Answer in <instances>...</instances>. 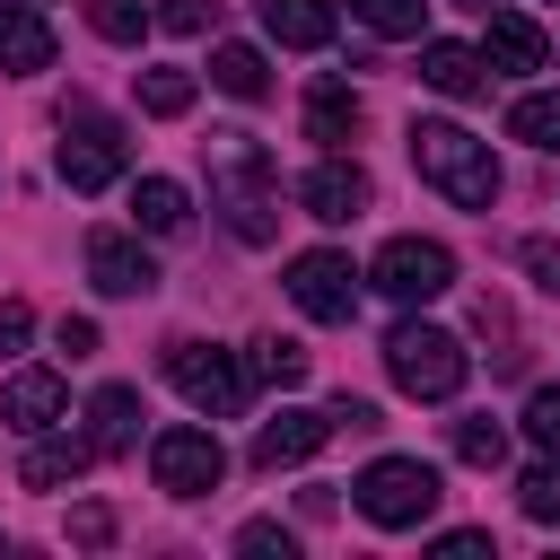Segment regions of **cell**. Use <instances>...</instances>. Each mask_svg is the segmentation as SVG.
<instances>
[{
    "label": "cell",
    "mask_w": 560,
    "mask_h": 560,
    "mask_svg": "<svg viewBox=\"0 0 560 560\" xmlns=\"http://www.w3.org/2000/svg\"><path fill=\"white\" fill-rule=\"evenodd\" d=\"M201 166H210V210L228 219L236 245H271L280 236V166L254 131H210L201 140Z\"/></svg>",
    "instance_id": "1"
},
{
    "label": "cell",
    "mask_w": 560,
    "mask_h": 560,
    "mask_svg": "<svg viewBox=\"0 0 560 560\" xmlns=\"http://www.w3.org/2000/svg\"><path fill=\"white\" fill-rule=\"evenodd\" d=\"M411 166L429 192H446L455 210H490L499 201V158L490 140H472L464 122H411Z\"/></svg>",
    "instance_id": "2"
},
{
    "label": "cell",
    "mask_w": 560,
    "mask_h": 560,
    "mask_svg": "<svg viewBox=\"0 0 560 560\" xmlns=\"http://www.w3.org/2000/svg\"><path fill=\"white\" fill-rule=\"evenodd\" d=\"M350 499H359V516H368V525L411 534V525H429V516H438L446 481H438V464H420V455H376V464L350 481Z\"/></svg>",
    "instance_id": "3"
},
{
    "label": "cell",
    "mask_w": 560,
    "mask_h": 560,
    "mask_svg": "<svg viewBox=\"0 0 560 560\" xmlns=\"http://www.w3.org/2000/svg\"><path fill=\"white\" fill-rule=\"evenodd\" d=\"M385 376H394L411 402H446V394H464L472 350H464L455 332H438V324H394V332H385Z\"/></svg>",
    "instance_id": "4"
},
{
    "label": "cell",
    "mask_w": 560,
    "mask_h": 560,
    "mask_svg": "<svg viewBox=\"0 0 560 560\" xmlns=\"http://www.w3.org/2000/svg\"><path fill=\"white\" fill-rule=\"evenodd\" d=\"M52 166H61L70 192H105V184L131 166V131H122L105 105L70 96V105H61V158H52Z\"/></svg>",
    "instance_id": "5"
},
{
    "label": "cell",
    "mask_w": 560,
    "mask_h": 560,
    "mask_svg": "<svg viewBox=\"0 0 560 560\" xmlns=\"http://www.w3.org/2000/svg\"><path fill=\"white\" fill-rule=\"evenodd\" d=\"M245 359L236 350H219V341H166V385L192 402V411H210V420H236L245 411Z\"/></svg>",
    "instance_id": "6"
},
{
    "label": "cell",
    "mask_w": 560,
    "mask_h": 560,
    "mask_svg": "<svg viewBox=\"0 0 560 560\" xmlns=\"http://www.w3.org/2000/svg\"><path fill=\"white\" fill-rule=\"evenodd\" d=\"M368 280H376L394 306H429V298L455 289V254H446L438 236H385L376 262H368Z\"/></svg>",
    "instance_id": "7"
},
{
    "label": "cell",
    "mask_w": 560,
    "mask_h": 560,
    "mask_svg": "<svg viewBox=\"0 0 560 560\" xmlns=\"http://www.w3.org/2000/svg\"><path fill=\"white\" fill-rule=\"evenodd\" d=\"M149 472H158L166 499H201V490L228 481V446H219L210 429H158V438H149Z\"/></svg>",
    "instance_id": "8"
},
{
    "label": "cell",
    "mask_w": 560,
    "mask_h": 560,
    "mask_svg": "<svg viewBox=\"0 0 560 560\" xmlns=\"http://www.w3.org/2000/svg\"><path fill=\"white\" fill-rule=\"evenodd\" d=\"M289 298H298V315H315V324H350V315H359V271H350V254H332V245L298 254V262H289Z\"/></svg>",
    "instance_id": "9"
},
{
    "label": "cell",
    "mask_w": 560,
    "mask_h": 560,
    "mask_svg": "<svg viewBox=\"0 0 560 560\" xmlns=\"http://www.w3.org/2000/svg\"><path fill=\"white\" fill-rule=\"evenodd\" d=\"M298 201H306V219L341 228V219H359V210H368V166H359V158H341V149H324V158L298 175Z\"/></svg>",
    "instance_id": "10"
},
{
    "label": "cell",
    "mask_w": 560,
    "mask_h": 560,
    "mask_svg": "<svg viewBox=\"0 0 560 560\" xmlns=\"http://www.w3.org/2000/svg\"><path fill=\"white\" fill-rule=\"evenodd\" d=\"M88 280H96L105 298H149V289H158V262L140 254V236L96 228V236H88Z\"/></svg>",
    "instance_id": "11"
},
{
    "label": "cell",
    "mask_w": 560,
    "mask_h": 560,
    "mask_svg": "<svg viewBox=\"0 0 560 560\" xmlns=\"http://www.w3.org/2000/svg\"><path fill=\"white\" fill-rule=\"evenodd\" d=\"M332 429H341L332 411H280V420H262V429H254V472H289V464H306Z\"/></svg>",
    "instance_id": "12"
},
{
    "label": "cell",
    "mask_w": 560,
    "mask_h": 560,
    "mask_svg": "<svg viewBox=\"0 0 560 560\" xmlns=\"http://www.w3.org/2000/svg\"><path fill=\"white\" fill-rule=\"evenodd\" d=\"M52 70V26L35 0H0V79H35Z\"/></svg>",
    "instance_id": "13"
},
{
    "label": "cell",
    "mask_w": 560,
    "mask_h": 560,
    "mask_svg": "<svg viewBox=\"0 0 560 560\" xmlns=\"http://www.w3.org/2000/svg\"><path fill=\"white\" fill-rule=\"evenodd\" d=\"M61 411H70V394H61V376H52V368H18V376H9V402H0V420H9L18 438H44V429H61Z\"/></svg>",
    "instance_id": "14"
},
{
    "label": "cell",
    "mask_w": 560,
    "mask_h": 560,
    "mask_svg": "<svg viewBox=\"0 0 560 560\" xmlns=\"http://www.w3.org/2000/svg\"><path fill=\"white\" fill-rule=\"evenodd\" d=\"M262 35L289 44V52H324L341 35V9L332 0H262Z\"/></svg>",
    "instance_id": "15"
},
{
    "label": "cell",
    "mask_w": 560,
    "mask_h": 560,
    "mask_svg": "<svg viewBox=\"0 0 560 560\" xmlns=\"http://www.w3.org/2000/svg\"><path fill=\"white\" fill-rule=\"evenodd\" d=\"M420 88H438V96H481V88H490V70H481V52H472V44L429 35V44H420Z\"/></svg>",
    "instance_id": "16"
},
{
    "label": "cell",
    "mask_w": 560,
    "mask_h": 560,
    "mask_svg": "<svg viewBox=\"0 0 560 560\" xmlns=\"http://www.w3.org/2000/svg\"><path fill=\"white\" fill-rule=\"evenodd\" d=\"M88 446H96V455H131V446H140V394H131V385H105V394L88 402Z\"/></svg>",
    "instance_id": "17"
},
{
    "label": "cell",
    "mask_w": 560,
    "mask_h": 560,
    "mask_svg": "<svg viewBox=\"0 0 560 560\" xmlns=\"http://www.w3.org/2000/svg\"><path fill=\"white\" fill-rule=\"evenodd\" d=\"M88 464H96L88 438H52V429H44V438L26 446V464H18V481H26V490H61V481H79Z\"/></svg>",
    "instance_id": "18"
},
{
    "label": "cell",
    "mask_w": 560,
    "mask_h": 560,
    "mask_svg": "<svg viewBox=\"0 0 560 560\" xmlns=\"http://www.w3.org/2000/svg\"><path fill=\"white\" fill-rule=\"evenodd\" d=\"M306 140H324V149L359 140V96H350V79H315V88H306Z\"/></svg>",
    "instance_id": "19"
},
{
    "label": "cell",
    "mask_w": 560,
    "mask_h": 560,
    "mask_svg": "<svg viewBox=\"0 0 560 560\" xmlns=\"http://www.w3.org/2000/svg\"><path fill=\"white\" fill-rule=\"evenodd\" d=\"M131 219H140L149 236H184V228H192V192H184L175 175H140V184H131Z\"/></svg>",
    "instance_id": "20"
},
{
    "label": "cell",
    "mask_w": 560,
    "mask_h": 560,
    "mask_svg": "<svg viewBox=\"0 0 560 560\" xmlns=\"http://www.w3.org/2000/svg\"><path fill=\"white\" fill-rule=\"evenodd\" d=\"M210 88H228L236 105H262V96H271V61H262L254 44H219V52H210Z\"/></svg>",
    "instance_id": "21"
},
{
    "label": "cell",
    "mask_w": 560,
    "mask_h": 560,
    "mask_svg": "<svg viewBox=\"0 0 560 560\" xmlns=\"http://www.w3.org/2000/svg\"><path fill=\"white\" fill-rule=\"evenodd\" d=\"M542 52H551V44H542L534 18H490V52H481V61H499V70H542Z\"/></svg>",
    "instance_id": "22"
},
{
    "label": "cell",
    "mask_w": 560,
    "mask_h": 560,
    "mask_svg": "<svg viewBox=\"0 0 560 560\" xmlns=\"http://www.w3.org/2000/svg\"><path fill=\"white\" fill-rule=\"evenodd\" d=\"M508 140H525V149H560V96H551V88L516 96V105H508Z\"/></svg>",
    "instance_id": "23"
},
{
    "label": "cell",
    "mask_w": 560,
    "mask_h": 560,
    "mask_svg": "<svg viewBox=\"0 0 560 560\" xmlns=\"http://www.w3.org/2000/svg\"><path fill=\"white\" fill-rule=\"evenodd\" d=\"M140 114H158V122H175V114H192V70H175V61H158V70H140Z\"/></svg>",
    "instance_id": "24"
},
{
    "label": "cell",
    "mask_w": 560,
    "mask_h": 560,
    "mask_svg": "<svg viewBox=\"0 0 560 560\" xmlns=\"http://www.w3.org/2000/svg\"><path fill=\"white\" fill-rule=\"evenodd\" d=\"M254 376H262V385H280V394H298V385L315 376V359H306L298 341H280V332H262V341H254Z\"/></svg>",
    "instance_id": "25"
},
{
    "label": "cell",
    "mask_w": 560,
    "mask_h": 560,
    "mask_svg": "<svg viewBox=\"0 0 560 560\" xmlns=\"http://www.w3.org/2000/svg\"><path fill=\"white\" fill-rule=\"evenodd\" d=\"M350 18H359L368 35H394V44H411V35L429 26V0H350Z\"/></svg>",
    "instance_id": "26"
},
{
    "label": "cell",
    "mask_w": 560,
    "mask_h": 560,
    "mask_svg": "<svg viewBox=\"0 0 560 560\" xmlns=\"http://www.w3.org/2000/svg\"><path fill=\"white\" fill-rule=\"evenodd\" d=\"M446 446H455L464 464H481V472H490V464H508V429H499L490 411H472V420H455V429H446Z\"/></svg>",
    "instance_id": "27"
},
{
    "label": "cell",
    "mask_w": 560,
    "mask_h": 560,
    "mask_svg": "<svg viewBox=\"0 0 560 560\" xmlns=\"http://www.w3.org/2000/svg\"><path fill=\"white\" fill-rule=\"evenodd\" d=\"M88 26H96L105 44H140V35H149V9H140V0H88Z\"/></svg>",
    "instance_id": "28"
},
{
    "label": "cell",
    "mask_w": 560,
    "mask_h": 560,
    "mask_svg": "<svg viewBox=\"0 0 560 560\" xmlns=\"http://www.w3.org/2000/svg\"><path fill=\"white\" fill-rule=\"evenodd\" d=\"M516 508H525L534 525H560V455H551V464H534V472L516 481Z\"/></svg>",
    "instance_id": "29"
},
{
    "label": "cell",
    "mask_w": 560,
    "mask_h": 560,
    "mask_svg": "<svg viewBox=\"0 0 560 560\" xmlns=\"http://www.w3.org/2000/svg\"><path fill=\"white\" fill-rule=\"evenodd\" d=\"M525 438H534L542 455H560V385H542V394L525 402Z\"/></svg>",
    "instance_id": "30"
},
{
    "label": "cell",
    "mask_w": 560,
    "mask_h": 560,
    "mask_svg": "<svg viewBox=\"0 0 560 560\" xmlns=\"http://www.w3.org/2000/svg\"><path fill=\"white\" fill-rule=\"evenodd\" d=\"M236 551H262V560H289V551H298V534H289V525H271V516H254V525L236 534Z\"/></svg>",
    "instance_id": "31"
},
{
    "label": "cell",
    "mask_w": 560,
    "mask_h": 560,
    "mask_svg": "<svg viewBox=\"0 0 560 560\" xmlns=\"http://www.w3.org/2000/svg\"><path fill=\"white\" fill-rule=\"evenodd\" d=\"M210 18H219V0H166V9H158V26H166V35H201Z\"/></svg>",
    "instance_id": "32"
},
{
    "label": "cell",
    "mask_w": 560,
    "mask_h": 560,
    "mask_svg": "<svg viewBox=\"0 0 560 560\" xmlns=\"http://www.w3.org/2000/svg\"><path fill=\"white\" fill-rule=\"evenodd\" d=\"M516 262H525L542 289H560V245H551V236H525V245H516Z\"/></svg>",
    "instance_id": "33"
},
{
    "label": "cell",
    "mask_w": 560,
    "mask_h": 560,
    "mask_svg": "<svg viewBox=\"0 0 560 560\" xmlns=\"http://www.w3.org/2000/svg\"><path fill=\"white\" fill-rule=\"evenodd\" d=\"M26 332H35V306H26V298H9V306H0V359H18V350H26Z\"/></svg>",
    "instance_id": "34"
},
{
    "label": "cell",
    "mask_w": 560,
    "mask_h": 560,
    "mask_svg": "<svg viewBox=\"0 0 560 560\" xmlns=\"http://www.w3.org/2000/svg\"><path fill=\"white\" fill-rule=\"evenodd\" d=\"M70 542H114V508H79L70 516Z\"/></svg>",
    "instance_id": "35"
},
{
    "label": "cell",
    "mask_w": 560,
    "mask_h": 560,
    "mask_svg": "<svg viewBox=\"0 0 560 560\" xmlns=\"http://www.w3.org/2000/svg\"><path fill=\"white\" fill-rule=\"evenodd\" d=\"M61 350H70V359H96V324H88V315H61Z\"/></svg>",
    "instance_id": "36"
},
{
    "label": "cell",
    "mask_w": 560,
    "mask_h": 560,
    "mask_svg": "<svg viewBox=\"0 0 560 560\" xmlns=\"http://www.w3.org/2000/svg\"><path fill=\"white\" fill-rule=\"evenodd\" d=\"M438 551H446V560H481V551H490V534H472V525H455V534H438Z\"/></svg>",
    "instance_id": "37"
},
{
    "label": "cell",
    "mask_w": 560,
    "mask_h": 560,
    "mask_svg": "<svg viewBox=\"0 0 560 560\" xmlns=\"http://www.w3.org/2000/svg\"><path fill=\"white\" fill-rule=\"evenodd\" d=\"M332 420H341V429H376V402H359V394H341V402H332Z\"/></svg>",
    "instance_id": "38"
},
{
    "label": "cell",
    "mask_w": 560,
    "mask_h": 560,
    "mask_svg": "<svg viewBox=\"0 0 560 560\" xmlns=\"http://www.w3.org/2000/svg\"><path fill=\"white\" fill-rule=\"evenodd\" d=\"M472 9H490V0H472Z\"/></svg>",
    "instance_id": "39"
}]
</instances>
